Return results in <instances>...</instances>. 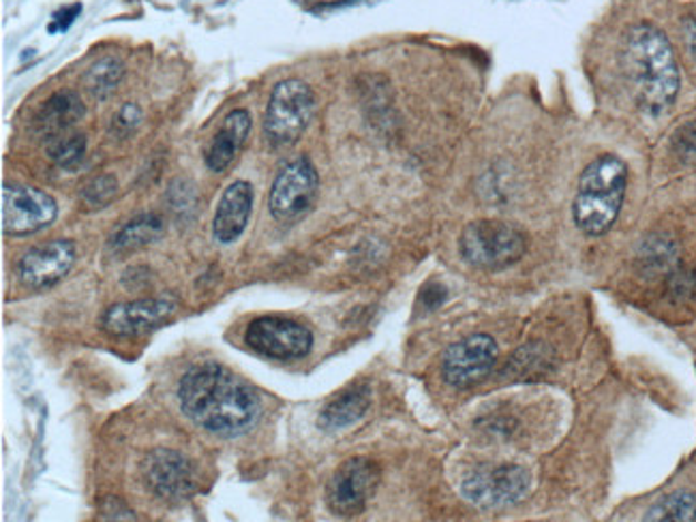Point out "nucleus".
<instances>
[{"label": "nucleus", "mask_w": 696, "mask_h": 522, "mask_svg": "<svg viewBox=\"0 0 696 522\" xmlns=\"http://www.w3.org/2000/svg\"><path fill=\"white\" fill-rule=\"evenodd\" d=\"M684 39H686V45H688L690 54L696 59V16L686 18V22H684Z\"/></svg>", "instance_id": "nucleus-27"}, {"label": "nucleus", "mask_w": 696, "mask_h": 522, "mask_svg": "<svg viewBox=\"0 0 696 522\" xmlns=\"http://www.w3.org/2000/svg\"><path fill=\"white\" fill-rule=\"evenodd\" d=\"M146 489L167 503H181L197 491V473L193 462L176 450L157 448L142 462Z\"/></svg>", "instance_id": "nucleus-11"}, {"label": "nucleus", "mask_w": 696, "mask_h": 522, "mask_svg": "<svg viewBox=\"0 0 696 522\" xmlns=\"http://www.w3.org/2000/svg\"><path fill=\"white\" fill-rule=\"evenodd\" d=\"M163 234H165V223L155 213L133 216L110 238V250H114L116 255L133 253L137 248L157 243Z\"/></svg>", "instance_id": "nucleus-19"}, {"label": "nucleus", "mask_w": 696, "mask_h": 522, "mask_svg": "<svg viewBox=\"0 0 696 522\" xmlns=\"http://www.w3.org/2000/svg\"><path fill=\"white\" fill-rule=\"evenodd\" d=\"M498 345L489 335H472L454 342L443 354V381L452 388H472L495 367Z\"/></svg>", "instance_id": "nucleus-12"}, {"label": "nucleus", "mask_w": 696, "mask_h": 522, "mask_svg": "<svg viewBox=\"0 0 696 522\" xmlns=\"http://www.w3.org/2000/svg\"><path fill=\"white\" fill-rule=\"evenodd\" d=\"M82 13V4L80 2H75V4H71V7H64L63 11H59L57 16H54V20H52V24H50V32H59L66 31L73 22H75V18Z\"/></svg>", "instance_id": "nucleus-26"}, {"label": "nucleus", "mask_w": 696, "mask_h": 522, "mask_svg": "<svg viewBox=\"0 0 696 522\" xmlns=\"http://www.w3.org/2000/svg\"><path fill=\"white\" fill-rule=\"evenodd\" d=\"M176 310L178 305L172 298H142L105 308V313L99 319V326L110 337H140L151 330H157L158 326H163L176 315Z\"/></svg>", "instance_id": "nucleus-13"}, {"label": "nucleus", "mask_w": 696, "mask_h": 522, "mask_svg": "<svg viewBox=\"0 0 696 522\" xmlns=\"http://www.w3.org/2000/svg\"><path fill=\"white\" fill-rule=\"evenodd\" d=\"M317 191L319 178L314 163L309 158H296L285 165L273 183L268 197L270 213L282 223L298 221L316 204Z\"/></svg>", "instance_id": "nucleus-10"}, {"label": "nucleus", "mask_w": 696, "mask_h": 522, "mask_svg": "<svg viewBox=\"0 0 696 522\" xmlns=\"http://www.w3.org/2000/svg\"><path fill=\"white\" fill-rule=\"evenodd\" d=\"M140 123H142V110H140L135 103H127V105L119 112V116L114 119L112 129L116 131L119 137H127V135H131V133L137 129V124Z\"/></svg>", "instance_id": "nucleus-25"}, {"label": "nucleus", "mask_w": 696, "mask_h": 522, "mask_svg": "<svg viewBox=\"0 0 696 522\" xmlns=\"http://www.w3.org/2000/svg\"><path fill=\"white\" fill-rule=\"evenodd\" d=\"M314 114H316L314 91L303 80L296 78L284 80L270 94L264 114V133L268 142L277 149L294 146L307 131Z\"/></svg>", "instance_id": "nucleus-4"}, {"label": "nucleus", "mask_w": 696, "mask_h": 522, "mask_svg": "<svg viewBox=\"0 0 696 522\" xmlns=\"http://www.w3.org/2000/svg\"><path fill=\"white\" fill-rule=\"evenodd\" d=\"M116 191H119L116 178L105 174V176L93 178L89 185L82 188V199L91 208H105L116 197Z\"/></svg>", "instance_id": "nucleus-23"}, {"label": "nucleus", "mask_w": 696, "mask_h": 522, "mask_svg": "<svg viewBox=\"0 0 696 522\" xmlns=\"http://www.w3.org/2000/svg\"><path fill=\"white\" fill-rule=\"evenodd\" d=\"M624 66L638 108L649 116L665 114L679 93V69L666 34L652 24H636L626 37Z\"/></svg>", "instance_id": "nucleus-2"}, {"label": "nucleus", "mask_w": 696, "mask_h": 522, "mask_svg": "<svg viewBox=\"0 0 696 522\" xmlns=\"http://www.w3.org/2000/svg\"><path fill=\"white\" fill-rule=\"evenodd\" d=\"M647 521H696V499L690 492H673L661 499L645 516Z\"/></svg>", "instance_id": "nucleus-21"}, {"label": "nucleus", "mask_w": 696, "mask_h": 522, "mask_svg": "<svg viewBox=\"0 0 696 522\" xmlns=\"http://www.w3.org/2000/svg\"><path fill=\"white\" fill-rule=\"evenodd\" d=\"M628 185V167L615 154L594 158L581 174L572 216L587 236L606 234L617 221Z\"/></svg>", "instance_id": "nucleus-3"}, {"label": "nucleus", "mask_w": 696, "mask_h": 522, "mask_svg": "<svg viewBox=\"0 0 696 522\" xmlns=\"http://www.w3.org/2000/svg\"><path fill=\"white\" fill-rule=\"evenodd\" d=\"M245 342L257 354L273 360H300L309 356L314 347V335L307 326L294 319L268 315L249 324Z\"/></svg>", "instance_id": "nucleus-8"}, {"label": "nucleus", "mask_w": 696, "mask_h": 522, "mask_svg": "<svg viewBox=\"0 0 696 522\" xmlns=\"http://www.w3.org/2000/svg\"><path fill=\"white\" fill-rule=\"evenodd\" d=\"M84 103L80 99V94L73 91H59L52 94L41 110L34 116V129L41 135L48 137H57L64 131H69L78 121H82L84 116Z\"/></svg>", "instance_id": "nucleus-17"}, {"label": "nucleus", "mask_w": 696, "mask_h": 522, "mask_svg": "<svg viewBox=\"0 0 696 522\" xmlns=\"http://www.w3.org/2000/svg\"><path fill=\"white\" fill-rule=\"evenodd\" d=\"M59 216L52 195L34 186L2 185V234L31 236L50 227Z\"/></svg>", "instance_id": "nucleus-7"}, {"label": "nucleus", "mask_w": 696, "mask_h": 522, "mask_svg": "<svg viewBox=\"0 0 696 522\" xmlns=\"http://www.w3.org/2000/svg\"><path fill=\"white\" fill-rule=\"evenodd\" d=\"M125 75V66L116 57H103L86 71L84 86L95 99H108L119 89L121 80Z\"/></svg>", "instance_id": "nucleus-20"}, {"label": "nucleus", "mask_w": 696, "mask_h": 522, "mask_svg": "<svg viewBox=\"0 0 696 522\" xmlns=\"http://www.w3.org/2000/svg\"><path fill=\"white\" fill-rule=\"evenodd\" d=\"M380 484V467L369 459L344 462L328 482L326 503L332 514L351 519L365 512Z\"/></svg>", "instance_id": "nucleus-9"}, {"label": "nucleus", "mask_w": 696, "mask_h": 522, "mask_svg": "<svg viewBox=\"0 0 696 522\" xmlns=\"http://www.w3.org/2000/svg\"><path fill=\"white\" fill-rule=\"evenodd\" d=\"M75 264V245L71 240H50L27 250L18 262V278L32 291L54 287Z\"/></svg>", "instance_id": "nucleus-14"}, {"label": "nucleus", "mask_w": 696, "mask_h": 522, "mask_svg": "<svg viewBox=\"0 0 696 522\" xmlns=\"http://www.w3.org/2000/svg\"><path fill=\"white\" fill-rule=\"evenodd\" d=\"M673 151L679 161L696 163V123L684 124L673 137Z\"/></svg>", "instance_id": "nucleus-24"}, {"label": "nucleus", "mask_w": 696, "mask_h": 522, "mask_svg": "<svg viewBox=\"0 0 696 522\" xmlns=\"http://www.w3.org/2000/svg\"><path fill=\"white\" fill-rule=\"evenodd\" d=\"M48 154L50 158L63 167V170H73L82 163L84 154H86V137L80 133H73V135H57L50 146H48Z\"/></svg>", "instance_id": "nucleus-22"}, {"label": "nucleus", "mask_w": 696, "mask_h": 522, "mask_svg": "<svg viewBox=\"0 0 696 522\" xmlns=\"http://www.w3.org/2000/svg\"><path fill=\"white\" fill-rule=\"evenodd\" d=\"M532 489V475L519 464L487 467L470 473L463 480L461 492L478 508H508L525 499Z\"/></svg>", "instance_id": "nucleus-6"}, {"label": "nucleus", "mask_w": 696, "mask_h": 522, "mask_svg": "<svg viewBox=\"0 0 696 522\" xmlns=\"http://www.w3.org/2000/svg\"><path fill=\"white\" fill-rule=\"evenodd\" d=\"M249 133H252V114L247 110L229 112L206 151L208 170L215 174L227 170L243 151V146L247 144Z\"/></svg>", "instance_id": "nucleus-16"}, {"label": "nucleus", "mask_w": 696, "mask_h": 522, "mask_svg": "<svg viewBox=\"0 0 696 522\" xmlns=\"http://www.w3.org/2000/svg\"><path fill=\"white\" fill-rule=\"evenodd\" d=\"M254 213V186L245 181H236L223 191L213 218V236L219 245L236 243Z\"/></svg>", "instance_id": "nucleus-15"}, {"label": "nucleus", "mask_w": 696, "mask_h": 522, "mask_svg": "<svg viewBox=\"0 0 696 522\" xmlns=\"http://www.w3.org/2000/svg\"><path fill=\"white\" fill-rule=\"evenodd\" d=\"M178 402L195 427L223 439L254 429L262 413L254 386L217 362L197 365L183 375Z\"/></svg>", "instance_id": "nucleus-1"}, {"label": "nucleus", "mask_w": 696, "mask_h": 522, "mask_svg": "<svg viewBox=\"0 0 696 522\" xmlns=\"http://www.w3.org/2000/svg\"><path fill=\"white\" fill-rule=\"evenodd\" d=\"M463 259L480 270H504L516 264L528 248L525 236L502 221H474L459 240Z\"/></svg>", "instance_id": "nucleus-5"}, {"label": "nucleus", "mask_w": 696, "mask_h": 522, "mask_svg": "<svg viewBox=\"0 0 696 522\" xmlns=\"http://www.w3.org/2000/svg\"><path fill=\"white\" fill-rule=\"evenodd\" d=\"M367 386H356L330 400L319 413V427L324 430L348 429L356 424L369 409L371 397Z\"/></svg>", "instance_id": "nucleus-18"}]
</instances>
